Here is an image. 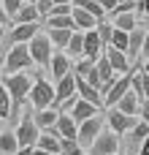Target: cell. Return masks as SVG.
<instances>
[{
    "label": "cell",
    "mask_w": 149,
    "mask_h": 155,
    "mask_svg": "<svg viewBox=\"0 0 149 155\" xmlns=\"http://www.w3.org/2000/svg\"><path fill=\"white\" fill-rule=\"evenodd\" d=\"M33 79H35V74H27V71L14 74V76H3L0 84L5 87L8 98H11V120L19 117V109H24L27 95H30V87H33Z\"/></svg>",
    "instance_id": "obj_1"
},
{
    "label": "cell",
    "mask_w": 149,
    "mask_h": 155,
    "mask_svg": "<svg viewBox=\"0 0 149 155\" xmlns=\"http://www.w3.org/2000/svg\"><path fill=\"white\" fill-rule=\"evenodd\" d=\"M27 106L33 112H43V109H52L54 106V87L49 79L38 76L33 79V87H30V95H27Z\"/></svg>",
    "instance_id": "obj_2"
},
{
    "label": "cell",
    "mask_w": 149,
    "mask_h": 155,
    "mask_svg": "<svg viewBox=\"0 0 149 155\" xmlns=\"http://www.w3.org/2000/svg\"><path fill=\"white\" fill-rule=\"evenodd\" d=\"M33 65L30 60V52H27V44H16L11 46L5 54H3V76H14V74H22Z\"/></svg>",
    "instance_id": "obj_3"
},
{
    "label": "cell",
    "mask_w": 149,
    "mask_h": 155,
    "mask_svg": "<svg viewBox=\"0 0 149 155\" xmlns=\"http://www.w3.org/2000/svg\"><path fill=\"white\" fill-rule=\"evenodd\" d=\"M24 106H27V104H24ZM14 134H16V144H19V147H30V150H35V142H38L41 131H38V125L33 123V109H30V106H27L24 114L19 117Z\"/></svg>",
    "instance_id": "obj_4"
},
{
    "label": "cell",
    "mask_w": 149,
    "mask_h": 155,
    "mask_svg": "<svg viewBox=\"0 0 149 155\" xmlns=\"http://www.w3.org/2000/svg\"><path fill=\"white\" fill-rule=\"evenodd\" d=\"M27 52H30V60H33V65L49 68V60H52V54H54V46L49 44L46 33H38V35H33V38L27 41Z\"/></svg>",
    "instance_id": "obj_5"
},
{
    "label": "cell",
    "mask_w": 149,
    "mask_h": 155,
    "mask_svg": "<svg viewBox=\"0 0 149 155\" xmlns=\"http://www.w3.org/2000/svg\"><path fill=\"white\" fill-rule=\"evenodd\" d=\"M103 128H106V120H103L100 114H98V117H92V120H87V123H81V125H79V131H76V144L87 153V150H90V144L100 136V131H103Z\"/></svg>",
    "instance_id": "obj_6"
},
{
    "label": "cell",
    "mask_w": 149,
    "mask_h": 155,
    "mask_svg": "<svg viewBox=\"0 0 149 155\" xmlns=\"http://www.w3.org/2000/svg\"><path fill=\"white\" fill-rule=\"evenodd\" d=\"M71 98H76V74H73V68H71V71L57 82V87H54V109L62 112V106L71 104Z\"/></svg>",
    "instance_id": "obj_7"
},
{
    "label": "cell",
    "mask_w": 149,
    "mask_h": 155,
    "mask_svg": "<svg viewBox=\"0 0 149 155\" xmlns=\"http://www.w3.org/2000/svg\"><path fill=\"white\" fill-rule=\"evenodd\" d=\"M117 153H119V136H114L109 128H103L100 136L87 150V155H117Z\"/></svg>",
    "instance_id": "obj_8"
},
{
    "label": "cell",
    "mask_w": 149,
    "mask_h": 155,
    "mask_svg": "<svg viewBox=\"0 0 149 155\" xmlns=\"http://www.w3.org/2000/svg\"><path fill=\"white\" fill-rule=\"evenodd\" d=\"M103 120H106V125H109V131H111L114 136H122V134L133 131V125L138 123L136 117H125V114H122V112H117V109H109Z\"/></svg>",
    "instance_id": "obj_9"
},
{
    "label": "cell",
    "mask_w": 149,
    "mask_h": 155,
    "mask_svg": "<svg viewBox=\"0 0 149 155\" xmlns=\"http://www.w3.org/2000/svg\"><path fill=\"white\" fill-rule=\"evenodd\" d=\"M130 76H133V68H130L125 76H119V79L111 84V90L103 95V106H106V109H114V106L119 104V98H122L125 93H130Z\"/></svg>",
    "instance_id": "obj_10"
},
{
    "label": "cell",
    "mask_w": 149,
    "mask_h": 155,
    "mask_svg": "<svg viewBox=\"0 0 149 155\" xmlns=\"http://www.w3.org/2000/svg\"><path fill=\"white\" fill-rule=\"evenodd\" d=\"M98 112H100L98 106H92V104H87V101H81V98L76 95V98H73V104H71V109H68L65 114H68L76 125H81V123H87V120L98 117Z\"/></svg>",
    "instance_id": "obj_11"
},
{
    "label": "cell",
    "mask_w": 149,
    "mask_h": 155,
    "mask_svg": "<svg viewBox=\"0 0 149 155\" xmlns=\"http://www.w3.org/2000/svg\"><path fill=\"white\" fill-rule=\"evenodd\" d=\"M103 54H106V60H109V65H111V71H114V74H122V76H125V74L130 71V60H128V54H125V52H119V49H111V46H109V49H103Z\"/></svg>",
    "instance_id": "obj_12"
},
{
    "label": "cell",
    "mask_w": 149,
    "mask_h": 155,
    "mask_svg": "<svg viewBox=\"0 0 149 155\" xmlns=\"http://www.w3.org/2000/svg\"><path fill=\"white\" fill-rule=\"evenodd\" d=\"M71 68H73V65H71V60L65 57V52H54V54H52V60H49V74H52L54 82H60Z\"/></svg>",
    "instance_id": "obj_13"
},
{
    "label": "cell",
    "mask_w": 149,
    "mask_h": 155,
    "mask_svg": "<svg viewBox=\"0 0 149 155\" xmlns=\"http://www.w3.org/2000/svg\"><path fill=\"white\" fill-rule=\"evenodd\" d=\"M71 19H73V25H76L79 33H90V30L98 27V22H95L87 11H81V8H76V5H71Z\"/></svg>",
    "instance_id": "obj_14"
},
{
    "label": "cell",
    "mask_w": 149,
    "mask_h": 155,
    "mask_svg": "<svg viewBox=\"0 0 149 155\" xmlns=\"http://www.w3.org/2000/svg\"><path fill=\"white\" fill-rule=\"evenodd\" d=\"M57 134H60V139H68V142H76V131H79V125L65 114V112H60V117H57Z\"/></svg>",
    "instance_id": "obj_15"
},
{
    "label": "cell",
    "mask_w": 149,
    "mask_h": 155,
    "mask_svg": "<svg viewBox=\"0 0 149 155\" xmlns=\"http://www.w3.org/2000/svg\"><path fill=\"white\" fill-rule=\"evenodd\" d=\"M11 22H16V25H38L41 22V14H38V8L35 5H22L19 11H16V16H11Z\"/></svg>",
    "instance_id": "obj_16"
},
{
    "label": "cell",
    "mask_w": 149,
    "mask_h": 155,
    "mask_svg": "<svg viewBox=\"0 0 149 155\" xmlns=\"http://www.w3.org/2000/svg\"><path fill=\"white\" fill-rule=\"evenodd\" d=\"M81 52H84V33H79V30H76V33L71 35L68 46H65V57H68L71 63H73V60L79 63V60H81Z\"/></svg>",
    "instance_id": "obj_17"
},
{
    "label": "cell",
    "mask_w": 149,
    "mask_h": 155,
    "mask_svg": "<svg viewBox=\"0 0 149 155\" xmlns=\"http://www.w3.org/2000/svg\"><path fill=\"white\" fill-rule=\"evenodd\" d=\"M71 5H76V8H81V11H87V14H90V16H92L98 25L109 19V16H106V11H103V8H100L95 0H71Z\"/></svg>",
    "instance_id": "obj_18"
},
{
    "label": "cell",
    "mask_w": 149,
    "mask_h": 155,
    "mask_svg": "<svg viewBox=\"0 0 149 155\" xmlns=\"http://www.w3.org/2000/svg\"><path fill=\"white\" fill-rule=\"evenodd\" d=\"M128 139H130V147H133V153L138 155V147L144 144V139H149V125L138 120V123L133 125V131H128Z\"/></svg>",
    "instance_id": "obj_19"
},
{
    "label": "cell",
    "mask_w": 149,
    "mask_h": 155,
    "mask_svg": "<svg viewBox=\"0 0 149 155\" xmlns=\"http://www.w3.org/2000/svg\"><path fill=\"white\" fill-rule=\"evenodd\" d=\"M144 35H147V30H141V27H136L133 33H128V60L130 57H138L141 54V46H144Z\"/></svg>",
    "instance_id": "obj_20"
},
{
    "label": "cell",
    "mask_w": 149,
    "mask_h": 155,
    "mask_svg": "<svg viewBox=\"0 0 149 155\" xmlns=\"http://www.w3.org/2000/svg\"><path fill=\"white\" fill-rule=\"evenodd\" d=\"M114 109H117V112H122L125 117H136V114H138V109H141V104H138V98H136L133 93H125Z\"/></svg>",
    "instance_id": "obj_21"
},
{
    "label": "cell",
    "mask_w": 149,
    "mask_h": 155,
    "mask_svg": "<svg viewBox=\"0 0 149 155\" xmlns=\"http://www.w3.org/2000/svg\"><path fill=\"white\" fill-rule=\"evenodd\" d=\"M16 150H19L16 134H14V128H5L0 134V155H16Z\"/></svg>",
    "instance_id": "obj_22"
},
{
    "label": "cell",
    "mask_w": 149,
    "mask_h": 155,
    "mask_svg": "<svg viewBox=\"0 0 149 155\" xmlns=\"http://www.w3.org/2000/svg\"><path fill=\"white\" fill-rule=\"evenodd\" d=\"M35 150H43L49 155H60V139L52 136V134H41L38 142H35Z\"/></svg>",
    "instance_id": "obj_23"
},
{
    "label": "cell",
    "mask_w": 149,
    "mask_h": 155,
    "mask_svg": "<svg viewBox=\"0 0 149 155\" xmlns=\"http://www.w3.org/2000/svg\"><path fill=\"white\" fill-rule=\"evenodd\" d=\"M111 27H117V30H122V33H133L136 27H138V14H122V16H114V25Z\"/></svg>",
    "instance_id": "obj_24"
},
{
    "label": "cell",
    "mask_w": 149,
    "mask_h": 155,
    "mask_svg": "<svg viewBox=\"0 0 149 155\" xmlns=\"http://www.w3.org/2000/svg\"><path fill=\"white\" fill-rule=\"evenodd\" d=\"M73 33H76V30H46V38H49V44H52V46H57V49H65Z\"/></svg>",
    "instance_id": "obj_25"
},
{
    "label": "cell",
    "mask_w": 149,
    "mask_h": 155,
    "mask_svg": "<svg viewBox=\"0 0 149 155\" xmlns=\"http://www.w3.org/2000/svg\"><path fill=\"white\" fill-rule=\"evenodd\" d=\"M43 22H46V30H76L71 16H49Z\"/></svg>",
    "instance_id": "obj_26"
},
{
    "label": "cell",
    "mask_w": 149,
    "mask_h": 155,
    "mask_svg": "<svg viewBox=\"0 0 149 155\" xmlns=\"http://www.w3.org/2000/svg\"><path fill=\"white\" fill-rule=\"evenodd\" d=\"M111 22L106 19V22H100L98 27H95V33H98V38H100V44H103V49H109V44H111Z\"/></svg>",
    "instance_id": "obj_27"
},
{
    "label": "cell",
    "mask_w": 149,
    "mask_h": 155,
    "mask_svg": "<svg viewBox=\"0 0 149 155\" xmlns=\"http://www.w3.org/2000/svg\"><path fill=\"white\" fill-rule=\"evenodd\" d=\"M111 49H119V52H128V33H122V30H111V44H109Z\"/></svg>",
    "instance_id": "obj_28"
},
{
    "label": "cell",
    "mask_w": 149,
    "mask_h": 155,
    "mask_svg": "<svg viewBox=\"0 0 149 155\" xmlns=\"http://www.w3.org/2000/svg\"><path fill=\"white\" fill-rule=\"evenodd\" d=\"M0 120H11V98L3 84H0Z\"/></svg>",
    "instance_id": "obj_29"
},
{
    "label": "cell",
    "mask_w": 149,
    "mask_h": 155,
    "mask_svg": "<svg viewBox=\"0 0 149 155\" xmlns=\"http://www.w3.org/2000/svg\"><path fill=\"white\" fill-rule=\"evenodd\" d=\"M0 3H3V11H5V16H8V19H11V16H16V11L24 5L22 0H0Z\"/></svg>",
    "instance_id": "obj_30"
},
{
    "label": "cell",
    "mask_w": 149,
    "mask_h": 155,
    "mask_svg": "<svg viewBox=\"0 0 149 155\" xmlns=\"http://www.w3.org/2000/svg\"><path fill=\"white\" fill-rule=\"evenodd\" d=\"M52 5H54V0H35V8H38L41 19H46V14L52 11Z\"/></svg>",
    "instance_id": "obj_31"
},
{
    "label": "cell",
    "mask_w": 149,
    "mask_h": 155,
    "mask_svg": "<svg viewBox=\"0 0 149 155\" xmlns=\"http://www.w3.org/2000/svg\"><path fill=\"white\" fill-rule=\"evenodd\" d=\"M49 16H71V5H52V11L46 14V19Z\"/></svg>",
    "instance_id": "obj_32"
},
{
    "label": "cell",
    "mask_w": 149,
    "mask_h": 155,
    "mask_svg": "<svg viewBox=\"0 0 149 155\" xmlns=\"http://www.w3.org/2000/svg\"><path fill=\"white\" fill-rule=\"evenodd\" d=\"M141 87H144V104H149V76L141 74Z\"/></svg>",
    "instance_id": "obj_33"
},
{
    "label": "cell",
    "mask_w": 149,
    "mask_h": 155,
    "mask_svg": "<svg viewBox=\"0 0 149 155\" xmlns=\"http://www.w3.org/2000/svg\"><path fill=\"white\" fill-rule=\"evenodd\" d=\"M138 117H141V123H147V125H149V104H141V109H138Z\"/></svg>",
    "instance_id": "obj_34"
},
{
    "label": "cell",
    "mask_w": 149,
    "mask_h": 155,
    "mask_svg": "<svg viewBox=\"0 0 149 155\" xmlns=\"http://www.w3.org/2000/svg\"><path fill=\"white\" fill-rule=\"evenodd\" d=\"M141 57H144V60L149 57V30H147V35H144V46H141Z\"/></svg>",
    "instance_id": "obj_35"
},
{
    "label": "cell",
    "mask_w": 149,
    "mask_h": 155,
    "mask_svg": "<svg viewBox=\"0 0 149 155\" xmlns=\"http://www.w3.org/2000/svg\"><path fill=\"white\" fill-rule=\"evenodd\" d=\"M138 155H149V139H144V144L138 147Z\"/></svg>",
    "instance_id": "obj_36"
},
{
    "label": "cell",
    "mask_w": 149,
    "mask_h": 155,
    "mask_svg": "<svg viewBox=\"0 0 149 155\" xmlns=\"http://www.w3.org/2000/svg\"><path fill=\"white\" fill-rule=\"evenodd\" d=\"M16 155H33V150H30V147H19V150H16Z\"/></svg>",
    "instance_id": "obj_37"
},
{
    "label": "cell",
    "mask_w": 149,
    "mask_h": 155,
    "mask_svg": "<svg viewBox=\"0 0 149 155\" xmlns=\"http://www.w3.org/2000/svg\"><path fill=\"white\" fill-rule=\"evenodd\" d=\"M141 74H147V76H149V57L144 60V65H141Z\"/></svg>",
    "instance_id": "obj_38"
},
{
    "label": "cell",
    "mask_w": 149,
    "mask_h": 155,
    "mask_svg": "<svg viewBox=\"0 0 149 155\" xmlns=\"http://www.w3.org/2000/svg\"><path fill=\"white\" fill-rule=\"evenodd\" d=\"M3 38H5V27H0V44H3Z\"/></svg>",
    "instance_id": "obj_39"
},
{
    "label": "cell",
    "mask_w": 149,
    "mask_h": 155,
    "mask_svg": "<svg viewBox=\"0 0 149 155\" xmlns=\"http://www.w3.org/2000/svg\"><path fill=\"white\" fill-rule=\"evenodd\" d=\"M33 155H49V153H43V150H33Z\"/></svg>",
    "instance_id": "obj_40"
},
{
    "label": "cell",
    "mask_w": 149,
    "mask_h": 155,
    "mask_svg": "<svg viewBox=\"0 0 149 155\" xmlns=\"http://www.w3.org/2000/svg\"><path fill=\"white\" fill-rule=\"evenodd\" d=\"M0 82H3V57H0Z\"/></svg>",
    "instance_id": "obj_41"
},
{
    "label": "cell",
    "mask_w": 149,
    "mask_h": 155,
    "mask_svg": "<svg viewBox=\"0 0 149 155\" xmlns=\"http://www.w3.org/2000/svg\"><path fill=\"white\" fill-rule=\"evenodd\" d=\"M117 155H125V153H117Z\"/></svg>",
    "instance_id": "obj_42"
}]
</instances>
